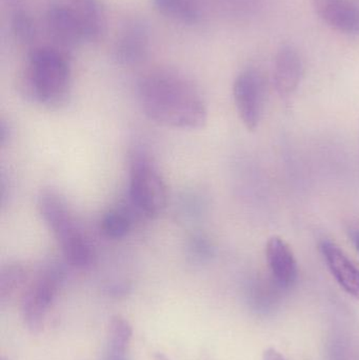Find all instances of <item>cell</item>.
Instances as JSON below:
<instances>
[{
    "instance_id": "obj_1",
    "label": "cell",
    "mask_w": 359,
    "mask_h": 360,
    "mask_svg": "<svg viewBox=\"0 0 359 360\" xmlns=\"http://www.w3.org/2000/svg\"><path fill=\"white\" fill-rule=\"evenodd\" d=\"M141 108L150 120L172 127L194 130L206 124L208 110L191 82L172 71H156L138 84Z\"/></svg>"
},
{
    "instance_id": "obj_2",
    "label": "cell",
    "mask_w": 359,
    "mask_h": 360,
    "mask_svg": "<svg viewBox=\"0 0 359 360\" xmlns=\"http://www.w3.org/2000/svg\"><path fill=\"white\" fill-rule=\"evenodd\" d=\"M17 86L21 96L30 103L50 109L63 107L71 96L70 55L55 46L35 49L27 56Z\"/></svg>"
},
{
    "instance_id": "obj_3",
    "label": "cell",
    "mask_w": 359,
    "mask_h": 360,
    "mask_svg": "<svg viewBox=\"0 0 359 360\" xmlns=\"http://www.w3.org/2000/svg\"><path fill=\"white\" fill-rule=\"evenodd\" d=\"M38 210L56 238L65 262L78 269L91 266L94 256L91 243L76 224L63 197L54 191H44L38 197Z\"/></svg>"
},
{
    "instance_id": "obj_4",
    "label": "cell",
    "mask_w": 359,
    "mask_h": 360,
    "mask_svg": "<svg viewBox=\"0 0 359 360\" xmlns=\"http://www.w3.org/2000/svg\"><path fill=\"white\" fill-rule=\"evenodd\" d=\"M65 270L58 264L44 268L34 279L23 296L21 304L23 321L33 334L44 329L48 310L63 285Z\"/></svg>"
},
{
    "instance_id": "obj_5",
    "label": "cell",
    "mask_w": 359,
    "mask_h": 360,
    "mask_svg": "<svg viewBox=\"0 0 359 360\" xmlns=\"http://www.w3.org/2000/svg\"><path fill=\"white\" fill-rule=\"evenodd\" d=\"M130 196L133 205L149 218L158 217L168 201L167 186L148 158L136 156L131 166Z\"/></svg>"
},
{
    "instance_id": "obj_6",
    "label": "cell",
    "mask_w": 359,
    "mask_h": 360,
    "mask_svg": "<svg viewBox=\"0 0 359 360\" xmlns=\"http://www.w3.org/2000/svg\"><path fill=\"white\" fill-rule=\"evenodd\" d=\"M233 96L242 124L248 130L254 131L263 117L267 96L263 74L254 69L238 74L233 84Z\"/></svg>"
},
{
    "instance_id": "obj_7",
    "label": "cell",
    "mask_w": 359,
    "mask_h": 360,
    "mask_svg": "<svg viewBox=\"0 0 359 360\" xmlns=\"http://www.w3.org/2000/svg\"><path fill=\"white\" fill-rule=\"evenodd\" d=\"M149 46V25L143 19L135 17L122 25L114 44L113 57L119 65H137L147 57Z\"/></svg>"
},
{
    "instance_id": "obj_8",
    "label": "cell",
    "mask_w": 359,
    "mask_h": 360,
    "mask_svg": "<svg viewBox=\"0 0 359 360\" xmlns=\"http://www.w3.org/2000/svg\"><path fill=\"white\" fill-rule=\"evenodd\" d=\"M46 31L63 52H70L84 41L81 27L70 6L52 4L46 13Z\"/></svg>"
},
{
    "instance_id": "obj_9",
    "label": "cell",
    "mask_w": 359,
    "mask_h": 360,
    "mask_svg": "<svg viewBox=\"0 0 359 360\" xmlns=\"http://www.w3.org/2000/svg\"><path fill=\"white\" fill-rule=\"evenodd\" d=\"M266 255L276 287L280 290L291 289L296 283L299 268L288 243L280 237H271L267 243Z\"/></svg>"
},
{
    "instance_id": "obj_10",
    "label": "cell",
    "mask_w": 359,
    "mask_h": 360,
    "mask_svg": "<svg viewBox=\"0 0 359 360\" xmlns=\"http://www.w3.org/2000/svg\"><path fill=\"white\" fill-rule=\"evenodd\" d=\"M303 60L299 51L284 44L274 58L273 86L282 97H288L296 91L303 76Z\"/></svg>"
},
{
    "instance_id": "obj_11",
    "label": "cell",
    "mask_w": 359,
    "mask_h": 360,
    "mask_svg": "<svg viewBox=\"0 0 359 360\" xmlns=\"http://www.w3.org/2000/svg\"><path fill=\"white\" fill-rule=\"evenodd\" d=\"M318 16L329 27L345 34H359V10L350 0H311Z\"/></svg>"
},
{
    "instance_id": "obj_12",
    "label": "cell",
    "mask_w": 359,
    "mask_h": 360,
    "mask_svg": "<svg viewBox=\"0 0 359 360\" xmlns=\"http://www.w3.org/2000/svg\"><path fill=\"white\" fill-rule=\"evenodd\" d=\"M322 256L329 270L339 285L350 295L359 300V269L345 252L332 241L325 240L320 245Z\"/></svg>"
},
{
    "instance_id": "obj_13",
    "label": "cell",
    "mask_w": 359,
    "mask_h": 360,
    "mask_svg": "<svg viewBox=\"0 0 359 360\" xmlns=\"http://www.w3.org/2000/svg\"><path fill=\"white\" fill-rule=\"evenodd\" d=\"M73 11L84 34V41L96 42L107 30V16L100 0H71Z\"/></svg>"
},
{
    "instance_id": "obj_14",
    "label": "cell",
    "mask_w": 359,
    "mask_h": 360,
    "mask_svg": "<svg viewBox=\"0 0 359 360\" xmlns=\"http://www.w3.org/2000/svg\"><path fill=\"white\" fill-rule=\"evenodd\" d=\"M132 335L130 323L122 316H114L109 326L105 360H130L129 349Z\"/></svg>"
},
{
    "instance_id": "obj_15",
    "label": "cell",
    "mask_w": 359,
    "mask_h": 360,
    "mask_svg": "<svg viewBox=\"0 0 359 360\" xmlns=\"http://www.w3.org/2000/svg\"><path fill=\"white\" fill-rule=\"evenodd\" d=\"M158 12L185 25H195L200 13L194 0H152Z\"/></svg>"
},
{
    "instance_id": "obj_16",
    "label": "cell",
    "mask_w": 359,
    "mask_h": 360,
    "mask_svg": "<svg viewBox=\"0 0 359 360\" xmlns=\"http://www.w3.org/2000/svg\"><path fill=\"white\" fill-rule=\"evenodd\" d=\"M27 281V271L19 264H8L0 270V302L6 304L14 297Z\"/></svg>"
},
{
    "instance_id": "obj_17",
    "label": "cell",
    "mask_w": 359,
    "mask_h": 360,
    "mask_svg": "<svg viewBox=\"0 0 359 360\" xmlns=\"http://www.w3.org/2000/svg\"><path fill=\"white\" fill-rule=\"evenodd\" d=\"M131 218L122 210H112L103 216L101 220V231L107 238L122 239L131 230Z\"/></svg>"
},
{
    "instance_id": "obj_18",
    "label": "cell",
    "mask_w": 359,
    "mask_h": 360,
    "mask_svg": "<svg viewBox=\"0 0 359 360\" xmlns=\"http://www.w3.org/2000/svg\"><path fill=\"white\" fill-rule=\"evenodd\" d=\"M11 29L15 38L21 44H32L35 39L37 30L31 14L23 8H15L11 16Z\"/></svg>"
},
{
    "instance_id": "obj_19",
    "label": "cell",
    "mask_w": 359,
    "mask_h": 360,
    "mask_svg": "<svg viewBox=\"0 0 359 360\" xmlns=\"http://www.w3.org/2000/svg\"><path fill=\"white\" fill-rule=\"evenodd\" d=\"M212 243L204 235H194L188 243V254L194 262H204L212 257Z\"/></svg>"
},
{
    "instance_id": "obj_20",
    "label": "cell",
    "mask_w": 359,
    "mask_h": 360,
    "mask_svg": "<svg viewBox=\"0 0 359 360\" xmlns=\"http://www.w3.org/2000/svg\"><path fill=\"white\" fill-rule=\"evenodd\" d=\"M8 137H10V129L6 126V122H1V124H0V145H6Z\"/></svg>"
},
{
    "instance_id": "obj_21",
    "label": "cell",
    "mask_w": 359,
    "mask_h": 360,
    "mask_svg": "<svg viewBox=\"0 0 359 360\" xmlns=\"http://www.w3.org/2000/svg\"><path fill=\"white\" fill-rule=\"evenodd\" d=\"M263 360H285L280 352L274 350V349H268L263 353Z\"/></svg>"
},
{
    "instance_id": "obj_22",
    "label": "cell",
    "mask_w": 359,
    "mask_h": 360,
    "mask_svg": "<svg viewBox=\"0 0 359 360\" xmlns=\"http://www.w3.org/2000/svg\"><path fill=\"white\" fill-rule=\"evenodd\" d=\"M4 4L10 8H18L19 4H20L21 0H4Z\"/></svg>"
},
{
    "instance_id": "obj_23",
    "label": "cell",
    "mask_w": 359,
    "mask_h": 360,
    "mask_svg": "<svg viewBox=\"0 0 359 360\" xmlns=\"http://www.w3.org/2000/svg\"><path fill=\"white\" fill-rule=\"evenodd\" d=\"M352 238H353L354 243H355L356 249L359 252V231H354L352 232Z\"/></svg>"
},
{
    "instance_id": "obj_24",
    "label": "cell",
    "mask_w": 359,
    "mask_h": 360,
    "mask_svg": "<svg viewBox=\"0 0 359 360\" xmlns=\"http://www.w3.org/2000/svg\"><path fill=\"white\" fill-rule=\"evenodd\" d=\"M155 359L156 360H169L166 356H164V355L160 354V353H158V354L156 355Z\"/></svg>"
},
{
    "instance_id": "obj_25",
    "label": "cell",
    "mask_w": 359,
    "mask_h": 360,
    "mask_svg": "<svg viewBox=\"0 0 359 360\" xmlns=\"http://www.w3.org/2000/svg\"><path fill=\"white\" fill-rule=\"evenodd\" d=\"M1 360H6V359H1Z\"/></svg>"
}]
</instances>
